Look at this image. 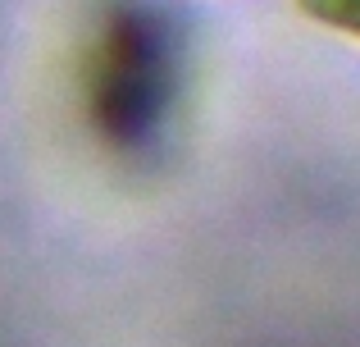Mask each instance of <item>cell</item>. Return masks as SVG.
Wrapping results in <instances>:
<instances>
[{"mask_svg":"<svg viewBox=\"0 0 360 347\" xmlns=\"http://www.w3.org/2000/svg\"><path fill=\"white\" fill-rule=\"evenodd\" d=\"M297 9L310 18V23L360 42V0H297Z\"/></svg>","mask_w":360,"mask_h":347,"instance_id":"cell-1","label":"cell"}]
</instances>
